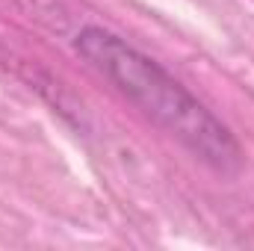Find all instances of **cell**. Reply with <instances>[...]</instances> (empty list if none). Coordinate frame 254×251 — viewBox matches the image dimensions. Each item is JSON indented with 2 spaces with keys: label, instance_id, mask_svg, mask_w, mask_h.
I'll use <instances>...</instances> for the list:
<instances>
[{
  "label": "cell",
  "instance_id": "1",
  "mask_svg": "<svg viewBox=\"0 0 254 251\" xmlns=\"http://www.w3.org/2000/svg\"><path fill=\"white\" fill-rule=\"evenodd\" d=\"M74 51L104 74L130 104H136L154 125L172 133L213 172L237 175L243 148L231 127L216 119L184 83H178L160 63L136 51L122 36L104 27H83L74 36Z\"/></svg>",
  "mask_w": 254,
  "mask_h": 251
}]
</instances>
